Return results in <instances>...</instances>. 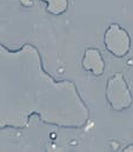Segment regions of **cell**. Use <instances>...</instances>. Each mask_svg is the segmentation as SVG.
<instances>
[{
  "mask_svg": "<svg viewBox=\"0 0 133 152\" xmlns=\"http://www.w3.org/2000/svg\"><path fill=\"white\" fill-rule=\"evenodd\" d=\"M123 151H124V152H133V144H130V145L125 146Z\"/></svg>",
  "mask_w": 133,
  "mask_h": 152,
  "instance_id": "cell-7",
  "label": "cell"
},
{
  "mask_svg": "<svg viewBox=\"0 0 133 152\" xmlns=\"http://www.w3.org/2000/svg\"><path fill=\"white\" fill-rule=\"evenodd\" d=\"M131 37L126 28L112 23L104 33V45L106 51L115 58H124L131 51Z\"/></svg>",
  "mask_w": 133,
  "mask_h": 152,
  "instance_id": "cell-3",
  "label": "cell"
},
{
  "mask_svg": "<svg viewBox=\"0 0 133 152\" xmlns=\"http://www.w3.org/2000/svg\"><path fill=\"white\" fill-rule=\"evenodd\" d=\"M33 115L58 129L81 130L90 109L74 81L46 71L33 44L14 50L0 44V130L27 129Z\"/></svg>",
  "mask_w": 133,
  "mask_h": 152,
  "instance_id": "cell-1",
  "label": "cell"
},
{
  "mask_svg": "<svg viewBox=\"0 0 133 152\" xmlns=\"http://www.w3.org/2000/svg\"><path fill=\"white\" fill-rule=\"evenodd\" d=\"M105 98L110 109L114 112H123L132 106L133 94L121 72H117L107 79Z\"/></svg>",
  "mask_w": 133,
  "mask_h": 152,
  "instance_id": "cell-2",
  "label": "cell"
},
{
  "mask_svg": "<svg viewBox=\"0 0 133 152\" xmlns=\"http://www.w3.org/2000/svg\"><path fill=\"white\" fill-rule=\"evenodd\" d=\"M81 67L85 72L94 77H101L105 72V60L97 47H87L81 59Z\"/></svg>",
  "mask_w": 133,
  "mask_h": 152,
  "instance_id": "cell-4",
  "label": "cell"
},
{
  "mask_svg": "<svg viewBox=\"0 0 133 152\" xmlns=\"http://www.w3.org/2000/svg\"><path fill=\"white\" fill-rule=\"evenodd\" d=\"M20 4L24 6V7H26V8H28V7H32L33 6V0H20Z\"/></svg>",
  "mask_w": 133,
  "mask_h": 152,
  "instance_id": "cell-6",
  "label": "cell"
},
{
  "mask_svg": "<svg viewBox=\"0 0 133 152\" xmlns=\"http://www.w3.org/2000/svg\"><path fill=\"white\" fill-rule=\"evenodd\" d=\"M46 4V11L51 15L59 17L64 14L69 6L68 0H40Z\"/></svg>",
  "mask_w": 133,
  "mask_h": 152,
  "instance_id": "cell-5",
  "label": "cell"
}]
</instances>
